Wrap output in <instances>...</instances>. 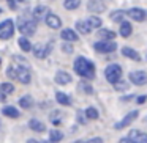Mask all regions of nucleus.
<instances>
[{
	"instance_id": "f257e3e1",
	"label": "nucleus",
	"mask_w": 147,
	"mask_h": 143,
	"mask_svg": "<svg viewBox=\"0 0 147 143\" xmlns=\"http://www.w3.org/2000/svg\"><path fill=\"white\" fill-rule=\"evenodd\" d=\"M73 68L78 76L84 77V79H93L95 77V66H93V63L84 57H78Z\"/></svg>"
},
{
	"instance_id": "f03ea898",
	"label": "nucleus",
	"mask_w": 147,
	"mask_h": 143,
	"mask_svg": "<svg viewBox=\"0 0 147 143\" xmlns=\"http://www.w3.org/2000/svg\"><path fill=\"white\" fill-rule=\"evenodd\" d=\"M18 27H19V32L22 33L24 36H30L35 33L36 30V21L33 17H24L21 16L18 19Z\"/></svg>"
},
{
	"instance_id": "7ed1b4c3",
	"label": "nucleus",
	"mask_w": 147,
	"mask_h": 143,
	"mask_svg": "<svg viewBox=\"0 0 147 143\" xmlns=\"http://www.w3.org/2000/svg\"><path fill=\"white\" fill-rule=\"evenodd\" d=\"M105 77H106V80H108L109 83H114V82H117L119 79H122V68H120V65L112 63V65H109V66H106Z\"/></svg>"
},
{
	"instance_id": "20e7f679",
	"label": "nucleus",
	"mask_w": 147,
	"mask_h": 143,
	"mask_svg": "<svg viewBox=\"0 0 147 143\" xmlns=\"http://www.w3.org/2000/svg\"><path fill=\"white\" fill-rule=\"evenodd\" d=\"M14 29H16V25H14V22H13V21H10V19L0 22V39L7 41V39L13 38Z\"/></svg>"
},
{
	"instance_id": "39448f33",
	"label": "nucleus",
	"mask_w": 147,
	"mask_h": 143,
	"mask_svg": "<svg viewBox=\"0 0 147 143\" xmlns=\"http://www.w3.org/2000/svg\"><path fill=\"white\" fill-rule=\"evenodd\" d=\"M93 47H95V51L100 52V54H111V52H114L115 49H117V44H115L112 39H101V41H98Z\"/></svg>"
},
{
	"instance_id": "423d86ee",
	"label": "nucleus",
	"mask_w": 147,
	"mask_h": 143,
	"mask_svg": "<svg viewBox=\"0 0 147 143\" xmlns=\"http://www.w3.org/2000/svg\"><path fill=\"white\" fill-rule=\"evenodd\" d=\"M52 47H54V43L49 41L48 44H36L33 49V54H35L36 58H40V60H43V58H46L49 54H51Z\"/></svg>"
},
{
	"instance_id": "0eeeda50",
	"label": "nucleus",
	"mask_w": 147,
	"mask_h": 143,
	"mask_svg": "<svg viewBox=\"0 0 147 143\" xmlns=\"http://www.w3.org/2000/svg\"><path fill=\"white\" fill-rule=\"evenodd\" d=\"M130 82L136 86H144L147 83V72L146 71H133V72H130Z\"/></svg>"
},
{
	"instance_id": "6e6552de",
	"label": "nucleus",
	"mask_w": 147,
	"mask_h": 143,
	"mask_svg": "<svg viewBox=\"0 0 147 143\" xmlns=\"http://www.w3.org/2000/svg\"><path fill=\"white\" fill-rule=\"evenodd\" d=\"M127 16L136 21V22H144L147 19V11L142 10V8H131V10L127 11Z\"/></svg>"
},
{
	"instance_id": "1a4fd4ad",
	"label": "nucleus",
	"mask_w": 147,
	"mask_h": 143,
	"mask_svg": "<svg viewBox=\"0 0 147 143\" xmlns=\"http://www.w3.org/2000/svg\"><path fill=\"white\" fill-rule=\"evenodd\" d=\"M16 69H18L16 79L19 80L21 83H24V85H29V83L32 82V76H30L29 68H22V66H18L16 65Z\"/></svg>"
},
{
	"instance_id": "9d476101",
	"label": "nucleus",
	"mask_w": 147,
	"mask_h": 143,
	"mask_svg": "<svg viewBox=\"0 0 147 143\" xmlns=\"http://www.w3.org/2000/svg\"><path fill=\"white\" fill-rule=\"evenodd\" d=\"M138 115H139V112H138V110H133V112H130V113H127V116H125L122 121H119V123L115 124L114 127H115L117 130H120V129H125V127H127V126H130V124L133 123L134 120H136V118H138Z\"/></svg>"
},
{
	"instance_id": "9b49d317",
	"label": "nucleus",
	"mask_w": 147,
	"mask_h": 143,
	"mask_svg": "<svg viewBox=\"0 0 147 143\" xmlns=\"http://www.w3.org/2000/svg\"><path fill=\"white\" fill-rule=\"evenodd\" d=\"M51 13L49 11V8L46 7V5H36L35 8H33V13H32V16H33V19L36 21V22H40L41 19H45L48 14Z\"/></svg>"
},
{
	"instance_id": "f8f14e48",
	"label": "nucleus",
	"mask_w": 147,
	"mask_h": 143,
	"mask_svg": "<svg viewBox=\"0 0 147 143\" xmlns=\"http://www.w3.org/2000/svg\"><path fill=\"white\" fill-rule=\"evenodd\" d=\"M128 140H130V143H147V134L133 129L128 134Z\"/></svg>"
},
{
	"instance_id": "ddd939ff",
	"label": "nucleus",
	"mask_w": 147,
	"mask_h": 143,
	"mask_svg": "<svg viewBox=\"0 0 147 143\" xmlns=\"http://www.w3.org/2000/svg\"><path fill=\"white\" fill-rule=\"evenodd\" d=\"M45 22H46V25H48L49 29H52V30H57V29L62 27L60 17H59L57 14H54V13H49L48 16L45 17Z\"/></svg>"
},
{
	"instance_id": "4468645a",
	"label": "nucleus",
	"mask_w": 147,
	"mask_h": 143,
	"mask_svg": "<svg viewBox=\"0 0 147 143\" xmlns=\"http://www.w3.org/2000/svg\"><path fill=\"white\" fill-rule=\"evenodd\" d=\"M54 80L57 85H68V83H71V76L67 71H57L54 76Z\"/></svg>"
},
{
	"instance_id": "2eb2a0df",
	"label": "nucleus",
	"mask_w": 147,
	"mask_h": 143,
	"mask_svg": "<svg viewBox=\"0 0 147 143\" xmlns=\"http://www.w3.org/2000/svg\"><path fill=\"white\" fill-rule=\"evenodd\" d=\"M60 36H62V39L67 41V43L78 41V33L74 32L73 29H63V30H62V33H60Z\"/></svg>"
},
{
	"instance_id": "dca6fc26",
	"label": "nucleus",
	"mask_w": 147,
	"mask_h": 143,
	"mask_svg": "<svg viewBox=\"0 0 147 143\" xmlns=\"http://www.w3.org/2000/svg\"><path fill=\"white\" fill-rule=\"evenodd\" d=\"M87 10L92 11V13H103L106 10V7L101 2H98V0H90L89 3H87Z\"/></svg>"
},
{
	"instance_id": "f3484780",
	"label": "nucleus",
	"mask_w": 147,
	"mask_h": 143,
	"mask_svg": "<svg viewBox=\"0 0 147 143\" xmlns=\"http://www.w3.org/2000/svg\"><path fill=\"white\" fill-rule=\"evenodd\" d=\"M29 129H32L33 132H45L46 126L43 121L36 120V118H32V120L29 121Z\"/></svg>"
},
{
	"instance_id": "a211bd4d",
	"label": "nucleus",
	"mask_w": 147,
	"mask_h": 143,
	"mask_svg": "<svg viewBox=\"0 0 147 143\" xmlns=\"http://www.w3.org/2000/svg\"><path fill=\"white\" fill-rule=\"evenodd\" d=\"M122 54H123V57L130 58V60H134V61H141V55L138 54L134 49L131 47H122Z\"/></svg>"
},
{
	"instance_id": "6ab92c4d",
	"label": "nucleus",
	"mask_w": 147,
	"mask_h": 143,
	"mask_svg": "<svg viewBox=\"0 0 147 143\" xmlns=\"http://www.w3.org/2000/svg\"><path fill=\"white\" fill-rule=\"evenodd\" d=\"M131 32H133V25H131L130 22H127V21L120 22V30H119L120 36H123V38H128V36L131 35Z\"/></svg>"
},
{
	"instance_id": "aec40b11",
	"label": "nucleus",
	"mask_w": 147,
	"mask_h": 143,
	"mask_svg": "<svg viewBox=\"0 0 147 143\" xmlns=\"http://www.w3.org/2000/svg\"><path fill=\"white\" fill-rule=\"evenodd\" d=\"M33 104H35V101H33V98H32L30 94H26V96H22V98L19 99V105H21L22 108H26V110L32 108Z\"/></svg>"
},
{
	"instance_id": "412c9836",
	"label": "nucleus",
	"mask_w": 147,
	"mask_h": 143,
	"mask_svg": "<svg viewBox=\"0 0 147 143\" xmlns=\"http://www.w3.org/2000/svg\"><path fill=\"white\" fill-rule=\"evenodd\" d=\"M111 19L114 21V22H123L125 19H127V11H123V10H115V11H112L111 13Z\"/></svg>"
},
{
	"instance_id": "4be33fe9",
	"label": "nucleus",
	"mask_w": 147,
	"mask_h": 143,
	"mask_svg": "<svg viewBox=\"0 0 147 143\" xmlns=\"http://www.w3.org/2000/svg\"><path fill=\"white\" fill-rule=\"evenodd\" d=\"M2 113H3L5 116H8V118H19V110H18L16 107H13V105H7V107H3Z\"/></svg>"
},
{
	"instance_id": "5701e85b",
	"label": "nucleus",
	"mask_w": 147,
	"mask_h": 143,
	"mask_svg": "<svg viewBox=\"0 0 147 143\" xmlns=\"http://www.w3.org/2000/svg\"><path fill=\"white\" fill-rule=\"evenodd\" d=\"M76 30L81 33V35H89L92 29L89 27L87 21H78V22H76Z\"/></svg>"
},
{
	"instance_id": "b1692460",
	"label": "nucleus",
	"mask_w": 147,
	"mask_h": 143,
	"mask_svg": "<svg viewBox=\"0 0 147 143\" xmlns=\"http://www.w3.org/2000/svg\"><path fill=\"white\" fill-rule=\"evenodd\" d=\"M96 35H98V38H101V39H114L115 38V33L112 32V30H109V29H100Z\"/></svg>"
},
{
	"instance_id": "393cba45",
	"label": "nucleus",
	"mask_w": 147,
	"mask_h": 143,
	"mask_svg": "<svg viewBox=\"0 0 147 143\" xmlns=\"http://www.w3.org/2000/svg\"><path fill=\"white\" fill-rule=\"evenodd\" d=\"M55 99H57V102L59 104H62V105H71V99L68 98L67 94H65V93H62V91H57L55 93Z\"/></svg>"
},
{
	"instance_id": "a878e982",
	"label": "nucleus",
	"mask_w": 147,
	"mask_h": 143,
	"mask_svg": "<svg viewBox=\"0 0 147 143\" xmlns=\"http://www.w3.org/2000/svg\"><path fill=\"white\" fill-rule=\"evenodd\" d=\"M18 44H19V47H21V51H22V52L32 51V44H30V41L27 39V36H22V38L18 39Z\"/></svg>"
},
{
	"instance_id": "bb28decb",
	"label": "nucleus",
	"mask_w": 147,
	"mask_h": 143,
	"mask_svg": "<svg viewBox=\"0 0 147 143\" xmlns=\"http://www.w3.org/2000/svg\"><path fill=\"white\" fill-rule=\"evenodd\" d=\"M78 88H79L82 93H86V94H93V86L90 85V83L87 82V80H82V82H79Z\"/></svg>"
},
{
	"instance_id": "cd10ccee",
	"label": "nucleus",
	"mask_w": 147,
	"mask_h": 143,
	"mask_svg": "<svg viewBox=\"0 0 147 143\" xmlns=\"http://www.w3.org/2000/svg\"><path fill=\"white\" fill-rule=\"evenodd\" d=\"M87 24L90 29H100L101 27V19L98 16H89L87 17Z\"/></svg>"
},
{
	"instance_id": "c85d7f7f",
	"label": "nucleus",
	"mask_w": 147,
	"mask_h": 143,
	"mask_svg": "<svg viewBox=\"0 0 147 143\" xmlns=\"http://www.w3.org/2000/svg\"><path fill=\"white\" fill-rule=\"evenodd\" d=\"M112 85H114V88L117 90V91H127V90H128V86H130V83H128L127 80L119 79L117 82H114Z\"/></svg>"
},
{
	"instance_id": "c756f323",
	"label": "nucleus",
	"mask_w": 147,
	"mask_h": 143,
	"mask_svg": "<svg viewBox=\"0 0 147 143\" xmlns=\"http://www.w3.org/2000/svg\"><path fill=\"white\" fill-rule=\"evenodd\" d=\"M62 138H63V132H60L59 129H51V132H49V140L51 142H60Z\"/></svg>"
},
{
	"instance_id": "7c9ffc66",
	"label": "nucleus",
	"mask_w": 147,
	"mask_h": 143,
	"mask_svg": "<svg viewBox=\"0 0 147 143\" xmlns=\"http://www.w3.org/2000/svg\"><path fill=\"white\" fill-rule=\"evenodd\" d=\"M13 61L18 65V66H22V68H30L29 60H27V58H24V57H21V55H14V57H13Z\"/></svg>"
},
{
	"instance_id": "2f4dec72",
	"label": "nucleus",
	"mask_w": 147,
	"mask_h": 143,
	"mask_svg": "<svg viewBox=\"0 0 147 143\" xmlns=\"http://www.w3.org/2000/svg\"><path fill=\"white\" fill-rule=\"evenodd\" d=\"M79 5H81V0H65L63 2V7L67 8V10H70V11L79 8Z\"/></svg>"
},
{
	"instance_id": "473e14b6",
	"label": "nucleus",
	"mask_w": 147,
	"mask_h": 143,
	"mask_svg": "<svg viewBox=\"0 0 147 143\" xmlns=\"http://www.w3.org/2000/svg\"><path fill=\"white\" fill-rule=\"evenodd\" d=\"M86 116H87V120H98V110L96 108H93V107H89L86 112Z\"/></svg>"
},
{
	"instance_id": "72a5a7b5",
	"label": "nucleus",
	"mask_w": 147,
	"mask_h": 143,
	"mask_svg": "<svg viewBox=\"0 0 147 143\" xmlns=\"http://www.w3.org/2000/svg\"><path fill=\"white\" fill-rule=\"evenodd\" d=\"M0 88H2V91H3L5 94H11V93H14V85H13V83L5 82V83L0 85Z\"/></svg>"
},
{
	"instance_id": "f704fd0d",
	"label": "nucleus",
	"mask_w": 147,
	"mask_h": 143,
	"mask_svg": "<svg viewBox=\"0 0 147 143\" xmlns=\"http://www.w3.org/2000/svg\"><path fill=\"white\" fill-rule=\"evenodd\" d=\"M16 74H18V69H16V65H11L10 68L7 69V76L10 79H16Z\"/></svg>"
},
{
	"instance_id": "c9c22d12",
	"label": "nucleus",
	"mask_w": 147,
	"mask_h": 143,
	"mask_svg": "<svg viewBox=\"0 0 147 143\" xmlns=\"http://www.w3.org/2000/svg\"><path fill=\"white\" fill-rule=\"evenodd\" d=\"M59 116H60V113H59V112H52V113H51V121H52L54 124H60L62 120H60Z\"/></svg>"
},
{
	"instance_id": "e433bc0d",
	"label": "nucleus",
	"mask_w": 147,
	"mask_h": 143,
	"mask_svg": "<svg viewBox=\"0 0 147 143\" xmlns=\"http://www.w3.org/2000/svg\"><path fill=\"white\" fill-rule=\"evenodd\" d=\"M76 115H78V121H79L81 124H84V123L87 121V116H86V113H84L82 110H78Z\"/></svg>"
},
{
	"instance_id": "4c0bfd02",
	"label": "nucleus",
	"mask_w": 147,
	"mask_h": 143,
	"mask_svg": "<svg viewBox=\"0 0 147 143\" xmlns=\"http://www.w3.org/2000/svg\"><path fill=\"white\" fill-rule=\"evenodd\" d=\"M62 51L67 52V54H71V52H73V49H71L70 44H63V46H62Z\"/></svg>"
},
{
	"instance_id": "58836bf2",
	"label": "nucleus",
	"mask_w": 147,
	"mask_h": 143,
	"mask_svg": "<svg viewBox=\"0 0 147 143\" xmlns=\"http://www.w3.org/2000/svg\"><path fill=\"white\" fill-rule=\"evenodd\" d=\"M8 7L11 10H16V0H8Z\"/></svg>"
},
{
	"instance_id": "ea45409f",
	"label": "nucleus",
	"mask_w": 147,
	"mask_h": 143,
	"mask_svg": "<svg viewBox=\"0 0 147 143\" xmlns=\"http://www.w3.org/2000/svg\"><path fill=\"white\" fill-rule=\"evenodd\" d=\"M89 142H90V143H101L103 138H90Z\"/></svg>"
},
{
	"instance_id": "a19ab883",
	"label": "nucleus",
	"mask_w": 147,
	"mask_h": 143,
	"mask_svg": "<svg viewBox=\"0 0 147 143\" xmlns=\"http://www.w3.org/2000/svg\"><path fill=\"white\" fill-rule=\"evenodd\" d=\"M146 96H141V98H138V104H142V102H146Z\"/></svg>"
},
{
	"instance_id": "79ce46f5",
	"label": "nucleus",
	"mask_w": 147,
	"mask_h": 143,
	"mask_svg": "<svg viewBox=\"0 0 147 143\" xmlns=\"http://www.w3.org/2000/svg\"><path fill=\"white\" fill-rule=\"evenodd\" d=\"M5 98H7V94H5V93L2 91V88H0V101H5Z\"/></svg>"
},
{
	"instance_id": "37998d69",
	"label": "nucleus",
	"mask_w": 147,
	"mask_h": 143,
	"mask_svg": "<svg viewBox=\"0 0 147 143\" xmlns=\"http://www.w3.org/2000/svg\"><path fill=\"white\" fill-rule=\"evenodd\" d=\"M0 63H2V58H0Z\"/></svg>"
},
{
	"instance_id": "c03bdc74",
	"label": "nucleus",
	"mask_w": 147,
	"mask_h": 143,
	"mask_svg": "<svg viewBox=\"0 0 147 143\" xmlns=\"http://www.w3.org/2000/svg\"><path fill=\"white\" fill-rule=\"evenodd\" d=\"M0 13H2V10H0Z\"/></svg>"
}]
</instances>
